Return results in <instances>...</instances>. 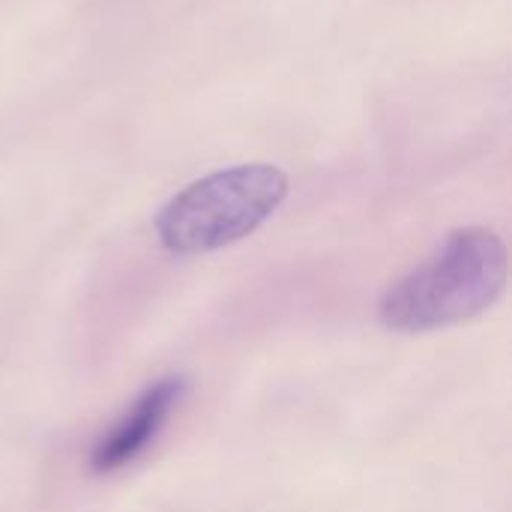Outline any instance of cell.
Returning a JSON list of instances; mask_svg holds the SVG:
<instances>
[{
  "instance_id": "obj_1",
  "label": "cell",
  "mask_w": 512,
  "mask_h": 512,
  "mask_svg": "<svg viewBox=\"0 0 512 512\" xmlns=\"http://www.w3.org/2000/svg\"><path fill=\"white\" fill-rule=\"evenodd\" d=\"M507 279V243L492 228H459L426 264L387 288L378 315L399 333L453 327L492 309Z\"/></svg>"
},
{
  "instance_id": "obj_2",
  "label": "cell",
  "mask_w": 512,
  "mask_h": 512,
  "mask_svg": "<svg viewBox=\"0 0 512 512\" xmlns=\"http://www.w3.org/2000/svg\"><path fill=\"white\" fill-rule=\"evenodd\" d=\"M288 198V177L267 162L213 171L177 192L153 228L171 255H204L255 234Z\"/></svg>"
},
{
  "instance_id": "obj_3",
  "label": "cell",
  "mask_w": 512,
  "mask_h": 512,
  "mask_svg": "<svg viewBox=\"0 0 512 512\" xmlns=\"http://www.w3.org/2000/svg\"><path fill=\"white\" fill-rule=\"evenodd\" d=\"M186 375H168L159 378L156 384H150L135 405L123 414V420L96 441L93 453H90V468L96 474H111L120 471L126 465H132L162 432V426L168 423L171 411L180 405V399L186 396Z\"/></svg>"
}]
</instances>
